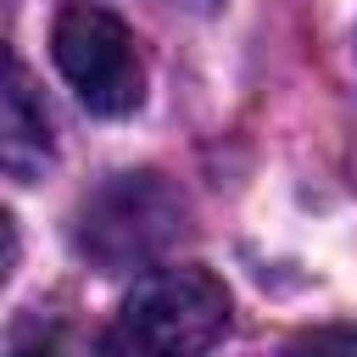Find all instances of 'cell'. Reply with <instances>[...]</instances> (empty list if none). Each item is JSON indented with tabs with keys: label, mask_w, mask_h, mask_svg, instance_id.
<instances>
[{
	"label": "cell",
	"mask_w": 357,
	"mask_h": 357,
	"mask_svg": "<svg viewBox=\"0 0 357 357\" xmlns=\"http://www.w3.org/2000/svg\"><path fill=\"white\" fill-rule=\"evenodd\" d=\"M184 234V195L162 173H117L78 206V251L117 273L139 268Z\"/></svg>",
	"instance_id": "1"
},
{
	"label": "cell",
	"mask_w": 357,
	"mask_h": 357,
	"mask_svg": "<svg viewBox=\"0 0 357 357\" xmlns=\"http://www.w3.org/2000/svg\"><path fill=\"white\" fill-rule=\"evenodd\" d=\"M123 329L145 357H201L229 329V290L206 268H156L128 290Z\"/></svg>",
	"instance_id": "2"
},
{
	"label": "cell",
	"mask_w": 357,
	"mask_h": 357,
	"mask_svg": "<svg viewBox=\"0 0 357 357\" xmlns=\"http://www.w3.org/2000/svg\"><path fill=\"white\" fill-rule=\"evenodd\" d=\"M50 56L95 117H123L145 100V67H139L134 33L100 6H84V0L61 6L50 28Z\"/></svg>",
	"instance_id": "3"
},
{
	"label": "cell",
	"mask_w": 357,
	"mask_h": 357,
	"mask_svg": "<svg viewBox=\"0 0 357 357\" xmlns=\"http://www.w3.org/2000/svg\"><path fill=\"white\" fill-rule=\"evenodd\" d=\"M0 162L11 178H33L45 173L50 162V123H45V106L33 100V84L22 73V61H11V78H6V134H0Z\"/></svg>",
	"instance_id": "4"
},
{
	"label": "cell",
	"mask_w": 357,
	"mask_h": 357,
	"mask_svg": "<svg viewBox=\"0 0 357 357\" xmlns=\"http://www.w3.org/2000/svg\"><path fill=\"white\" fill-rule=\"evenodd\" d=\"M284 357H357V324H318V329H301Z\"/></svg>",
	"instance_id": "5"
},
{
	"label": "cell",
	"mask_w": 357,
	"mask_h": 357,
	"mask_svg": "<svg viewBox=\"0 0 357 357\" xmlns=\"http://www.w3.org/2000/svg\"><path fill=\"white\" fill-rule=\"evenodd\" d=\"M11 357H50V340H17Z\"/></svg>",
	"instance_id": "6"
},
{
	"label": "cell",
	"mask_w": 357,
	"mask_h": 357,
	"mask_svg": "<svg viewBox=\"0 0 357 357\" xmlns=\"http://www.w3.org/2000/svg\"><path fill=\"white\" fill-rule=\"evenodd\" d=\"M201 6H218V0H201Z\"/></svg>",
	"instance_id": "7"
}]
</instances>
